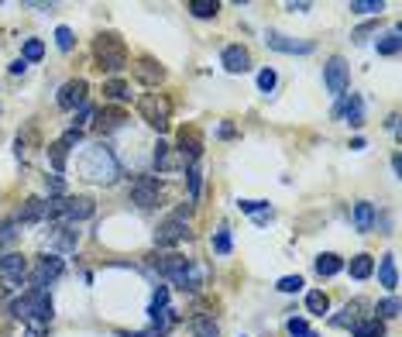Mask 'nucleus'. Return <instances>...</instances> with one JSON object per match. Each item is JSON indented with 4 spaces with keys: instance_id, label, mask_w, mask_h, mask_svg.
Wrapping results in <instances>:
<instances>
[{
    "instance_id": "24",
    "label": "nucleus",
    "mask_w": 402,
    "mask_h": 337,
    "mask_svg": "<svg viewBox=\"0 0 402 337\" xmlns=\"http://www.w3.org/2000/svg\"><path fill=\"white\" fill-rule=\"evenodd\" d=\"M186 11H190L196 21H210V18L220 14V4H217V0H190Z\"/></svg>"
},
{
    "instance_id": "42",
    "label": "nucleus",
    "mask_w": 402,
    "mask_h": 337,
    "mask_svg": "<svg viewBox=\"0 0 402 337\" xmlns=\"http://www.w3.org/2000/svg\"><path fill=\"white\" fill-rule=\"evenodd\" d=\"M155 165H158V169H172L175 162L169 159V145H165V141H158V145H155Z\"/></svg>"
},
{
    "instance_id": "40",
    "label": "nucleus",
    "mask_w": 402,
    "mask_h": 337,
    "mask_svg": "<svg viewBox=\"0 0 402 337\" xmlns=\"http://www.w3.org/2000/svg\"><path fill=\"white\" fill-rule=\"evenodd\" d=\"M275 83H279V73H275V69H262V73H258V90H262V93H272V90H275Z\"/></svg>"
},
{
    "instance_id": "47",
    "label": "nucleus",
    "mask_w": 402,
    "mask_h": 337,
    "mask_svg": "<svg viewBox=\"0 0 402 337\" xmlns=\"http://www.w3.org/2000/svg\"><path fill=\"white\" fill-rule=\"evenodd\" d=\"M45 182H48V193H52V199L66 193V182H62V176H56V172H52V176L45 179Z\"/></svg>"
},
{
    "instance_id": "19",
    "label": "nucleus",
    "mask_w": 402,
    "mask_h": 337,
    "mask_svg": "<svg viewBox=\"0 0 402 337\" xmlns=\"http://www.w3.org/2000/svg\"><path fill=\"white\" fill-rule=\"evenodd\" d=\"M79 244V231L73 227V224H58V227H52V248L56 252H73Z\"/></svg>"
},
{
    "instance_id": "7",
    "label": "nucleus",
    "mask_w": 402,
    "mask_h": 337,
    "mask_svg": "<svg viewBox=\"0 0 402 337\" xmlns=\"http://www.w3.org/2000/svg\"><path fill=\"white\" fill-rule=\"evenodd\" d=\"M186 238H190V224H186V217H179V214L165 217L158 224V231H155V244H158V248L179 244V241H186Z\"/></svg>"
},
{
    "instance_id": "5",
    "label": "nucleus",
    "mask_w": 402,
    "mask_h": 337,
    "mask_svg": "<svg viewBox=\"0 0 402 337\" xmlns=\"http://www.w3.org/2000/svg\"><path fill=\"white\" fill-rule=\"evenodd\" d=\"M138 110H141V118L148 120L158 135L169 131V118H172V103H169V97H162V93H145V97L138 100Z\"/></svg>"
},
{
    "instance_id": "35",
    "label": "nucleus",
    "mask_w": 402,
    "mask_h": 337,
    "mask_svg": "<svg viewBox=\"0 0 402 337\" xmlns=\"http://www.w3.org/2000/svg\"><path fill=\"white\" fill-rule=\"evenodd\" d=\"M213 252H217V255H230V227L227 224H220V227L213 231Z\"/></svg>"
},
{
    "instance_id": "51",
    "label": "nucleus",
    "mask_w": 402,
    "mask_h": 337,
    "mask_svg": "<svg viewBox=\"0 0 402 337\" xmlns=\"http://www.w3.org/2000/svg\"><path fill=\"white\" fill-rule=\"evenodd\" d=\"M392 169H396V176H399V172H402V159H399V152L392 155Z\"/></svg>"
},
{
    "instance_id": "25",
    "label": "nucleus",
    "mask_w": 402,
    "mask_h": 337,
    "mask_svg": "<svg viewBox=\"0 0 402 337\" xmlns=\"http://www.w3.org/2000/svg\"><path fill=\"white\" fill-rule=\"evenodd\" d=\"M375 48H378V56H399V48H402V31H399V28L385 31L382 38L375 41Z\"/></svg>"
},
{
    "instance_id": "15",
    "label": "nucleus",
    "mask_w": 402,
    "mask_h": 337,
    "mask_svg": "<svg viewBox=\"0 0 402 337\" xmlns=\"http://www.w3.org/2000/svg\"><path fill=\"white\" fill-rule=\"evenodd\" d=\"M131 73H134V80L145 83V86H158V83L165 80V69H162L155 59H138L131 66Z\"/></svg>"
},
{
    "instance_id": "3",
    "label": "nucleus",
    "mask_w": 402,
    "mask_h": 337,
    "mask_svg": "<svg viewBox=\"0 0 402 337\" xmlns=\"http://www.w3.org/2000/svg\"><path fill=\"white\" fill-rule=\"evenodd\" d=\"M11 313H14L18 320H24L35 334H41V331L52 323V296H48V289L31 286V289L11 306Z\"/></svg>"
},
{
    "instance_id": "49",
    "label": "nucleus",
    "mask_w": 402,
    "mask_h": 337,
    "mask_svg": "<svg viewBox=\"0 0 402 337\" xmlns=\"http://www.w3.org/2000/svg\"><path fill=\"white\" fill-rule=\"evenodd\" d=\"M24 73H28V62H24V59L11 62V76H24Z\"/></svg>"
},
{
    "instance_id": "39",
    "label": "nucleus",
    "mask_w": 402,
    "mask_h": 337,
    "mask_svg": "<svg viewBox=\"0 0 402 337\" xmlns=\"http://www.w3.org/2000/svg\"><path fill=\"white\" fill-rule=\"evenodd\" d=\"M56 45L62 48V52H73V45H76V35H73V28L58 24V28H56Z\"/></svg>"
},
{
    "instance_id": "52",
    "label": "nucleus",
    "mask_w": 402,
    "mask_h": 337,
    "mask_svg": "<svg viewBox=\"0 0 402 337\" xmlns=\"http://www.w3.org/2000/svg\"><path fill=\"white\" fill-rule=\"evenodd\" d=\"M306 337H320V334H313V331H309V334H306Z\"/></svg>"
},
{
    "instance_id": "10",
    "label": "nucleus",
    "mask_w": 402,
    "mask_h": 337,
    "mask_svg": "<svg viewBox=\"0 0 402 337\" xmlns=\"http://www.w3.org/2000/svg\"><path fill=\"white\" fill-rule=\"evenodd\" d=\"M268 48H275V52H286V56H309L316 45L313 41H299V38H289L282 31H268Z\"/></svg>"
},
{
    "instance_id": "45",
    "label": "nucleus",
    "mask_w": 402,
    "mask_h": 337,
    "mask_svg": "<svg viewBox=\"0 0 402 337\" xmlns=\"http://www.w3.org/2000/svg\"><path fill=\"white\" fill-rule=\"evenodd\" d=\"M286 327H289V334H292V337H306L309 334V323L303 317H289Z\"/></svg>"
},
{
    "instance_id": "33",
    "label": "nucleus",
    "mask_w": 402,
    "mask_h": 337,
    "mask_svg": "<svg viewBox=\"0 0 402 337\" xmlns=\"http://www.w3.org/2000/svg\"><path fill=\"white\" fill-rule=\"evenodd\" d=\"M66 155H69V148H66L62 141H52V145H48V159H52L56 176H62V172H66Z\"/></svg>"
},
{
    "instance_id": "26",
    "label": "nucleus",
    "mask_w": 402,
    "mask_h": 337,
    "mask_svg": "<svg viewBox=\"0 0 402 337\" xmlns=\"http://www.w3.org/2000/svg\"><path fill=\"white\" fill-rule=\"evenodd\" d=\"M190 331H192V337H220V327H217V320L207 317V313L192 317V320H190Z\"/></svg>"
},
{
    "instance_id": "22",
    "label": "nucleus",
    "mask_w": 402,
    "mask_h": 337,
    "mask_svg": "<svg viewBox=\"0 0 402 337\" xmlns=\"http://www.w3.org/2000/svg\"><path fill=\"white\" fill-rule=\"evenodd\" d=\"M375 220H378V214H375V203L358 199V203H354V227H358V231H371V227H375Z\"/></svg>"
},
{
    "instance_id": "14",
    "label": "nucleus",
    "mask_w": 402,
    "mask_h": 337,
    "mask_svg": "<svg viewBox=\"0 0 402 337\" xmlns=\"http://www.w3.org/2000/svg\"><path fill=\"white\" fill-rule=\"evenodd\" d=\"M220 62H224V69L227 73H248L251 69V56H248V48L244 45H227L224 52H220Z\"/></svg>"
},
{
    "instance_id": "32",
    "label": "nucleus",
    "mask_w": 402,
    "mask_h": 337,
    "mask_svg": "<svg viewBox=\"0 0 402 337\" xmlns=\"http://www.w3.org/2000/svg\"><path fill=\"white\" fill-rule=\"evenodd\" d=\"M351 14H361V18H368V14H382L385 4L382 0H351V7H347Z\"/></svg>"
},
{
    "instance_id": "11",
    "label": "nucleus",
    "mask_w": 402,
    "mask_h": 337,
    "mask_svg": "<svg viewBox=\"0 0 402 337\" xmlns=\"http://www.w3.org/2000/svg\"><path fill=\"white\" fill-rule=\"evenodd\" d=\"M0 276L7 286H21L24 276H28V258L18 255V252H7V255L0 258Z\"/></svg>"
},
{
    "instance_id": "27",
    "label": "nucleus",
    "mask_w": 402,
    "mask_h": 337,
    "mask_svg": "<svg viewBox=\"0 0 402 337\" xmlns=\"http://www.w3.org/2000/svg\"><path fill=\"white\" fill-rule=\"evenodd\" d=\"M347 272H351V279H368L371 272H375V258L371 255H354L351 261H347Z\"/></svg>"
},
{
    "instance_id": "38",
    "label": "nucleus",
    "mask_w": 402,
    "mask_h": 337,
    "mask_svg": "<svg viewBox=\"0 0 402 337\" xmlns=\"http://www.w3.org/2000/svg\"><path fill=\"white\" fill-rule=\"evenodd\" d=\"M375 310H378V320H396V317H399V299H396V296H385L382 303L375 306Z\"/></svg>"
},
{
    "instance_id": "48",
    "label": "nucleus",
    "mask_w": 402,
    "mask_h": 337,
    "mask_svg": "<svg viewBox=\"0 0 402 337\" xmlns=\"http://www.w3.org/2000/svg\"><path fill=\"white\" fill-rule=\"evenodd\" d=\"M309 7H313V4H309V0H299V4H296V0H292V4H286V11H292V14H306Z\"/></svg>"
},
{
    "instance_id": "23",
    "label": "nucleus",
    "mask_w": 402,
    "mask_h": 337,
    "mask_svg": "<svg viewBox=\"0 0 402 337\" xmlns=\"http://www.w3.org/2000/svg\"><path fill=\"white\" fill-rule=\"evenodd\" d=\"M378 282H382L388 293H396V286H399V272H396V255H382V261H378Z\"/></svg>"
},
{
    "instance_id": "34",
    "label": "nucleus",
    "mask_w": 402,
    "mask_h": 337,
    "mask_svg": "<svg viewBox=\"0 0 402 337\" xmlns=\"http://www.w3.org/2000/svg\"><path fill=\"white\" fill-rule=\"evenodd\" d=\"M41 56H45V41H41V38H24L21 59H24V62H38Z\"/></svg>"
},
{
    "instance_id": "6",
    "label": "nucleus",
    "mask_w": 402,
    "mask_h": 337,
    "mask_svg": "<svg viewBox=\"0 0 402 337\" xmlns=\"http://www.w3.org/2000/svg\"><path fill=\"white\" fill-rule=\"evenodd\" d=\"M131 199L141 207V210H152L162 203V182L155 176H138L131 182Z\"/></svg>"
},
{
    "instance_id": "4",
    "label": "nucleus",
    "mask_w": 402,
    "mask_h": 337,
    "mask_svg": "<svg viewBox=\"0 0 402 337\" xmlns=\"http://www.w3.org/2000/svg\"><path fill=\"white\" fill-rule=\"evenodd\" d=\"M93 56H96V66H100V69H107V73H120V69L128 66V48H124V41L117 38L114 31L96 35Z\"/></svg>"
},
{
    "instance_id": "43",
    "label": "nucleus",
    "mask_w": 402,
    "mask_h": 337,
    "mask_svg": "<svg viewBox=\"0 0 402 337\" xmlns=\"http://www.w3.org/2000/svg\"><path fill=\"white\" fill-rule=\"evenodd\" d=\"M237 207H241V214H254V217H258V214H268V210H272L265 199H241Z\"/></svg>"
},
{
    "instance_id": "41",
    "label": "nucleus",
    "mask_w": 402,
    "mask_h": 337,
    "mask_svg": "<svg viewBox=\"0 0 402 337\" xmlns=\"http://www.w3.org/2000/svg\"><path fill=\"white\" fill-rule=\"evenodd\" d=\"M93 118H96V107H93V103H83V107L76 110V120H73V128H76V131H83V128H86V124H90Z\"/></svg>"
},
{
    "instance_id": "1",
    "label": "nucleus",
    "mask_w": 402,
    "mask_h": 337,
    "mask_svg": "<svg viewBox=\"0 0 402 337\" xmlns=\"http://www.w3.org/2000/svg\"><path fill=\"white\" fill-rule=\"evenodd\" d=\"M76 169L83 172V179L100 182V186H110V182H117V176H120V165H117L114 152L103 148V145H86V148L79 152Z\"/></svg>"
},
{
    "instance_id": "18",
    "label": "nucleus",
    "mask_w": 402,
    "mask_h": 337,
    "mask_svg": "<svg viewBox=\"0 0 402 337\" xmlns=\"http://www.w3.org/2000/svg\"><path fill=\"white\" fill-rule=\"evenodd\" d=\"M364 310H368V303H364V299H351L337 317H330V323H334V327H354L358 320H364Z\"/></svg>"
},
{
    "instance_id": "31",
    "label": "nucleus",
    "mask_w": 402,
    "mask_h": 337,
    "mask_svg": "<svg viewBox=\"0 0 402 337\" xmlns=\"http://www.w3.org/2000/svg\"><path fill=\"white\" fill-rule=\"evenodd\" d=\"M306 310H309V313H316V317H324L326 310H330V299H326L324 289H313V293H306Z\"/></svg>"
},
{
    "instance_id": "44",
    "label": "nucleus",
    "mask_w": 402,
    "mask_h": 337,
    "mask_svg": "<svg viewBox=\"0 0 402 337\" xmlns=\"http://www.w3.org/2000/svg\"><path fill=\"white\" fill-rule=\"evenodd\" d=\"M186 182H190V199L196 203V199H200V169H196V165H190V172H186Z\"/></svg>"
},
{
    "instance_id": "37",
    "label": "nucleus",
    "mask_w": 402,
    "mask_h": 337,
    "mask_svg": "<svg viewBox=\"0 0 402 337\" xmlns=\"http://www.w3.org/2000/svg\"><path fill=\"white\" fill-rule=\"evenodd\" d=\"M306 282H303V276H282L279 282H275V289L279 293H286V296H292V293H299Z\"/></svg>"
},
{
    "instance_id": "28",
    "label": "nucleus",
    "mask_w": 402,
    "mask_h": 337,
    "mask_svg": "<svg viewBox=\"0 0 402 337\" xmlns=\"http://www.w3.org/2000/svg\"><path fill=\"white\" fill-rule=\"evenodd\" d=\"M96 120H100V131L103 135H110L117 128H124V110H96Z\"/></svg>"
},
{
    "instance_id": "36",
    "label": "nucleus",
    "mask_w": 402,
    "mask_h": 337,
    "mask_svg": "<svg viewBox=\"0 0 402 337\" xmlns=\"http://www.w3.org/2000/svg\"><path fill=\"white\" fill-rule=\"evenodd\" d=\"M18 220H0V248H7V244H14V238H18Z\"/></svg>"
},
{
    "instance_id": "9",
    "label": "nucleus",
    "mask_w": 402,
    "mask_h": 337,
    "mask_svg": "<svg viewBox=\"0 0 402 337\" xmlns=\"http://www.w3.org/2000/svg\"><path fill=\"white\" fill-rule=\"evenodd\" d=\"M324 83L334 97H344L347 93V62L341 56H330L324 66Z\"/></svg>"
},
{
    "instance_id": "29",
    "label": "nucleus",
    "mask_w": 402,
    "mask_h": 337,
    "mask_svg": "<svg viewBox=\"0 0 402 337\" xmlns=\"http://www.w3.org/2000/svg\"><path fill=\"white\" fill-rule=\"evenodd\" d=\"M351 334L354 337H385V323L382 320H358V323L351 327Z\"/></svg>"
},
{
    "instance_id": "30",
    "label": "nucleus",
    "mask_w": 402,
    "mask_h": 337,
    "mask_svg": "<svg viewBox=\"0 0 402 337\" xmlns=\"http://www.w3.org/2000/svg\"><path fill=\"white\" fill-rule=\"evenodd\" d=\"M103 93L110 100H117V103H128V100H131V83L110 80V83H103Z\"/></svg>"
},
{
    "instance_id": "13",
    "label": "nucleus",
    "mask_w": 402,
    "mask_h": 337,
    "mask_svg": "<svg viewBox=\"0 0 402 337\" xmlns=\"http://www.w3.org/2000/svg\"><path fill=\"white\" fill-rule=\"evenodd\" d=\"M179 155H182V165H196V159L203 155V138H200V131H179Z\"/></svg>"
},
{
    "instance_id": "8",
    "label": "nucleus",
    "mask_w": 402,
    "mask_h": 337,
    "mask_svg": "<svg viewBox=\"0 0 402 337\" xmlns=\"http://www.w3.org/2000/svg\"><path fill=\"white\" fill-rule=\"evenodd\" d=\"M86 93H90V83L86 80H69V83L58 86L56 103L62 107V110H79V107L86 103Z\"/></svg>"
},
{
    "instance_id": "50",
    "label": "nucleus",
    "mask_w": 402,
    "mask_h": 337,
    "mask_svg": "<svg viewBox=\"0 0 402 337\" xmlns=\"http://www.w3.org/2000/svg\"><path fill=\"white\" fill-rule=\"evenodd\" d=\"M351 152H364V138H354V141H351Z\"/></svg>"
},
{
    "instance_id": "21",
    "label": "nucleus",
    "mask_w": 402,
    "mask_h": 337,
    "mask_svg": "<svg viewBox=\"0 0 402 337\" xmlns=\"http://www.w3.org/2000/svg\"><path fill=\"white\" fill-rule=\"evenodd\" d=\"M18 224H38V220H45V199L38 197H28L24 199V207L18 210Z\"/></svg>"
},
{
    "instance_id": "20",
    "label": "nucleus",
    "mask_w": 402,
    "mask_h": 337,
    "mask_svg": "<svg viewBox=\"0 0 402 337\" xmlns=\"http://www.w3.org/2000/svg\"><path fill=\"white\" fill-rule=\"evenodd\" d=\"M313 269H316V276H337V272H344V258L334 255V252H324V255H316V261H313Z\"/></svg>"
},
{
    "instance_id": "17",
    "label": "nucleus",
    "mask_w": 402,
    "mask_h": 337,
    "mask_svg": "<svg viewBox=\"0 0 402 337\" xmlns=\"http://www.w3.org/2000/svg\"><path fill=\"white\" fill-rule=\"evenodd\" d=\"M93 210H96V203L90 197H66V220H73V224L93 217Z\"/></svg>"
},
{
    "instance_id": "12",
    "label": "nucleus",
    "mask_w": 402,
    "mask_h": 337,
    "mask_svg": "<svg viewBox=\"0 0 402 337\" xmlns=\"http://www.w3.org/2000/svg\"><path fill=\"white\" fill-rule=\"evenodd\" d=\"M62 272H66V261H62V258L41 255L38 265H35V286H38V289H48V282H56Z\"/></svg>"
},
{
    "instance_id": "46",
    "label": "nucleus",
    "mask_w": 402,
    "mask_h": 337,
    "mask_svg": "<svg viewBox=\"0 0 402 337\" xmlns=\"http://www.w3.org/2000/svg\"><path fill=\"white\" fill-rule=\"evenodd\" d=\"M62 145H66V148H69V152H73V148H76L79 141H83V131H76V128H69V131H66V135H62Z\"/></svg>"
},
{
    "instance_id": "16",
    "label": "nucleus",
    "mask_w": 402,
    "mask_h": 337,
    "mask_svg": "<svg viewBox=\"0 0 402 337\" xmlns=\"http://www.w3.org/2000/svg\"><path fill=\"white\" fill-rule=\"evenodd\" d=\"M334 114H344L351 128H361V124H364V100L358 97V93H351V97L344 93V103H337V110H334Z\"/></svg>"
},
{
    "instance_id": "2",
    "label": "nucleus",
    "mask_w": 402,
    "mask_h": 337,
    "mask_svg": "<svg viewBox=\"0 0 402 337\" xmlns=\"http://www.w3.org/2000/svg\"><path fill=\"white\" fill-rule=\"evenodd\" d=\"M155 269H158V276L169 279L172 286H179L182 293H200V286H203V272H200V265H192L186 255H158L152 261Z\"/></svg>"
}]
</instances>
